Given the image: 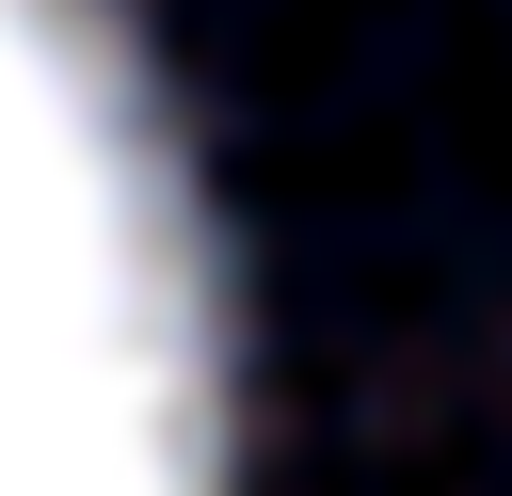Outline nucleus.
<instances>
[{
	"mask_svg": "<svg viewBox=\"0 0 512 496\" xmlns=\"http://www.w3.org/2000/svg\"><path fill=\"white\" fill-rule=\"evenodd\" d=\"M0 496H224V272L112 0H0Z\"/></svg>",
	"mask_w": 512,
	"mask_h": 496,
	"instance_id": "nucleus-1",
	"label": "nucleus"
}]
</instances>
